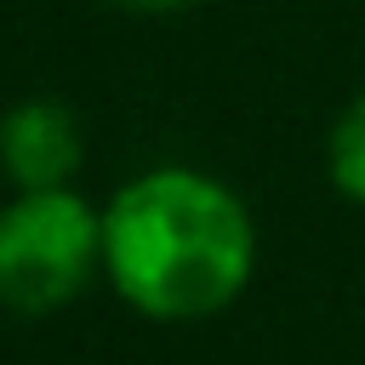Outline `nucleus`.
<instances>
[{
	"label": "nucleus",
	"instance_id": "f257e3e1",
	"mask_svg": "<svg viewBox=\"0 0 365 365\" xmlns=\"http://www.w3.org/2000/svg\"><path fill=\"white\" fill-rule=\"evenodd\" d=\"M257 274V217L234 182L165 160L103 200V279L160 325H194L245 297Z\"/></svg>",
	"mask_w": 365,
	"mask_h": 365
},
{
	"label": "nucleus",
	"instance_id": "f03ea898",
	"mask_svg": "<svg viewBox=\"0 0 365 365\" xmlns=\"http://www.w3.org/2000/svg\"><path fill=\"white\" fill-rule=\"evenodd\" d=\"M103 274V205L74 182L17 188L0 205V308L57 314Z\"/></svg>",
	"mask_w": 365,
	"mask_h": 365
},
{
	"label": "nucleus",
	"instance_id": "7ed1b4c3",
	"mask_svg": "<svg viewBox=\"0 0 365 365\" xmlns=\"http://www.w3.org/2000/svg\"><path fill=\"white\" fill-rule=\"evenodd\" d=\"M86 160V131L68 103L23 97L0 114V171L11 188H63Z\"/></svg>",
	"mask_w": 365,
	"mask_h": 365
},
{
	"label": "nucleus",
	"instance_id": "20e7f679",
	"mask_svg": "<svg viewBox=\"0 0 365 365\" xmlns=\"http://www.w3.org/2000/svg\"><path fill=\"white\" fill-rule=\"evenodd\" d=\"M325 182L365 211V91L342 103V114L325 131Z\"/></svg>",
	"mask_w": 365,
	"mask_h": 365
},
{
	"label": "nucleus",
	"instance_id": "39448f33",
	"mask_svg": "<svg viewBox=\"0 0 365 365\" xmlns=\"http://www.w3.org/2000/svg\"><path fill=\"white\" fill-rule=\"evenodd\" d=\"M120 11H137V17H171V11H188L194 0H108Z\"/></svg>",
	"mask_w": 365,
	"mask_h": 365
}]
</instances>
